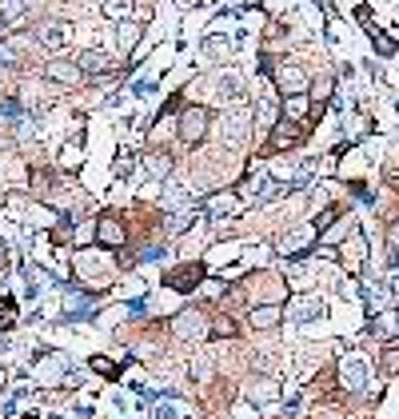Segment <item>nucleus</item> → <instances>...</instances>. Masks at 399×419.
<instances>
[{
	"label": "nucleus",
	"mask_w": 399,
	"mask_h": 419,
	"mask_svg": "<svg viewBox=\"0 0 399 419\" xmlns=\"http://www.w3.org/2000/svg\"><path fill=\"white\" fill-rule=\"evenodd\" d=\"M275 84H280V92L284 96H308V72L303 68H296V64H284L280 72H275Z\"/></svg>",
	"instance_id": "6"
},
{
	"label": "nucleus",
	"mask_w": 399,
	"mask_h": 419,
	"mask_svg": "<svg viewBox=\"0 0 399 419\" xmlns=\"http://www.w3.org/2000/svg\"><path fill=\"white\" fill-rule=\"evenodd\" d=\"M40 40H44L48 49H64V40H68V25H44V28H40Z\"/></svg>",
	"instance_id": "14"
},
{
	"label": "nucleus",
	"mask_w": 399,
	"mask_h": 419,
	"mask_svg": "<svg viewBox=\"0 0 399 419\" xmlns=\"http://www.w3.org/2000/svg\"><path fill=\"white\" fill-rule=\"evenodd\" d=\"M339 380H344V387H348V392H363L372 375H367V363H363L360 356H351V359H344V368H339Z\"/></svg>",
	"instance_id": "9"
},
{
	"label": "nucleus",
	"mask_w": 399,
	"mask_h": 419,
	"mask_svg": "<svg viewBox=\"0 0 399 419\" xmlns=\"http://www.w3.org/2000/svg\"><path fill=\"white\" fill-rule=\"evenodd\" d=\"M208 128H212V112L200 108V104H188V108H180V120H176V132H180V140L184 144H204L208 140Z\"/></svg>",
	"instance_id": "1"
},
{
	"label": "nucleus",
	"mask_w": 399,
	"mask_h": 419,
	"mask_svg": "<svg viewBox=\"0 0 399 419\" xmlns=\"http://www.w3.org/2000/svg\"><path fill=\"white\" fill-rule=\"evenodd\" d=\"M339 256H344V264H348L351 271L363 268V259H367V247H363V236L351 228V236H344V247H339Z\"/></svg>",
	"instance_id": "10"
},
{
	"label": "nucleus",
	"mask_w": 399,
	"mask_h": 419,
	"mask_svg": "<svg viewBox=\"0 0 399 419\" xmlns=\"http://www.w3.org/2000/svg\"><path fill=\"white\" fill-rule=\"evenodd\" d=\"M208 335H212V340H236L240 323L232 320L228 311H220V316H212V320H208Z\"/></svg>",
	"instance_id": "11"
},
{
	"label": "nucleus",
	"mask_w": 399,
	"mask_h": 419,
	"mask_svg": "<svg viewBox=\"0 0 399 419\" xmlns=\"http://www.w3.org/2000/svg\"><path fill=\"white\" fill-rule=\"evenodd\" d=\"M280 320H284V308H280V304H251L248 308V323L256 328V332L280 328Z\"/></svg>",
	"instance_id": "8"
},
{
	"label": "nucleus",
	"mask_w": 399,
	"mask_h": 419,
	"mask_svg": "<svg viewBox=\"0 0 399 419\" xmlns=\"http://www.w3.org/2000/svg\"><path fill=\"white\" fill-rule=\"evenodd\" d=\"M88 368L96 371V375H104V380H116V375H120V371H116V363L108 356H92V359H88Z\"/></svg>",
	"instance_id": "17"
},
{
	"label": "nucleus",
	"mask_w": 399,
	"mask_h": 419,
	"mask_svg": "<svg viewBox=\"0 0 399 419\" xmlns=\"http://www.w3.org/2000/svg\"><path fill=\"white\" fill-rule=\"evenodd\" d=\"M148 172L156 176V180H164V176L172 172V156H168V152H152V156H148Z\"/></svg>",
	"instance_id": "15"
},
{
	"label": "nucleus",
	"mask_w": 399,
	"mask_h": 419,
	"mask_svg": "<svg viewBox=\"0 0 399 419\" xmlns=\"http://www.w3.org/2000/svg\"><path fill=\"white\" fill-rule=\"evenodd\" d=\"M76 64H80L84 72H108V56H100V52H84Z\"/></svg>",
	"instance_id": "16"
},
{
	"label": "nucleus",
	"mask_w": 399,
	"mask_h": 419,
	"mask_svg": "<svg viewBox=\"0 0 399 419\" xmlns=\"http://www.w3.org/2000/svg\"><path fill=\"white\" fill-rule=\"evenodd\" d=\"M204 280V264H180V268H172L168 276H164V284L168 288H176V292H192V288Z\"/></svg>",
	"instance_id": "7"
},
{
	"label": "nucleus",
	"mask_w": 399,
	"mask_h": 419,
	"mask_svg": "<svg viewBox=\"0 0 399 419\" xmlns=\"http://www.w3.org/2000/svg\"><path fill=\"white\" fill-rule=\"evenodd\" d=\"M96 244L108 247V252H120V247L128 244V228L120 224V216H112V212H104L96 220Z\"/></svg>",
	"instance_id": "3"
},
{
	"label": "nucleus",
	"mask_w": 399,
	"mask_h": 419,
	"mask_svg": "<svg viewBox=\"0 0 399 419\" xmlns=\"http://www.w3.org/2000/svg\"><path fill=\"white\" fill-rule=\"evenodd\" d=\"M20 56H25V37H0V64L4 68H13V64H20Z\"/></svg>",
	"instance_id": "12"
},
{
	"label": "nucleus",
	"mask_w": 399,
	"mask_h": 419,
	"mask_svg": "<svg viewBox=\"0 0 399 419\" xmlns=\"http://www.w3.org/2000/svg\"><path fill=\"white\" fill-rule=\"evenodd\" d=\"M172 335L176 340H188V344L212 340V335H208V316H204V308H184L180 316H172Z\"/></svg>",
	"instance_id": "2"
},
{
	"label": "nucleus",
	"mask_w": 399,
	"mask_h": 419,
	"mask_svg": "<svg viewBox=\"0 0 399 419\" xmlns=\"http://www.w3.org/2000/svg\"><path fill=\"white\" fill-rule=\"evenodd\" d=\"M336 216H339V208H327L324 216L315 220V232H324V228H327V224H332V220H336Z\"/></svg>",
	"instance_id": "20"
},
{
	"label": "nucleus",
	"mask_w": 399,
	"mask_h": 419,
	"mask_svg": "<svg viewBox=\"0 0 399 419\" xmlns=\"http://www.w3.org/2000/svg\"><path fill=\"white\" fill-rule=\"evenodd\" d=\"M44 76H48L52 84H60V88H80L84 84V68L76 60H64V56H56V60L44 64Z\"/></svg>",
	"instance_id": "4"
},
{
	"label": "nucleus",
	"mask_w": 399,
	"mask_h": 419,
	"mask_svg": "<svg viewBox=\"0 0 399 419\" xmlns=\"http://www.w3.org/2000/svg\"><path fill=\"white\" fill-rule=\"evenodd\" d=\"M299 140H303V128L292 120H275L272 136H268V144H263V152L268 156H275V152H287V148H296Z\"/></svg>",
	"instance_id": "5"
},
{
	"label": "nucleus",
	"mask_w": 399,
	"mask_h": 419,
	"mask_svg": "<svg viewBox=\"0 0 399 419\" xmlns=\"http://www.w3.org/2000/svg\"><path fill=\"white\" fill-rule=\"evenodd\" d=\"M315 308H320L315 299H299V304H296V311H292V316H296V320H312V316H315Z\"/></svg>",
	"instance_id": "19"
},
{
	"label": "nucleus",
	"mask_w": 399,
	"mask_h": 419,
	"mask_svg": "<svg viewBox=\"0 0 399 419\" xmlns=\"http://www.w3.org/2000/svg\"><path fill=\"white\" fill-rule=\"evenodd\" d=\"M391 236H395V240H399V220H395V224H391Z\"/></svg>",
	"instance_id": "21"
},
{
	"label": "nucleus",
	"mask_w": 399,
	"mask_h": 419,
	"mask_svg": "<svg viewBox=\"0 0 399 419\" xmlns=\"http://www.w3.org/2000/svg\"><path fill=\"white\" fill-rule=\"evenodd\" d=\"M140 40V20H132V25H120V49H132Z\"/></svg>",
	"instance_id": "18"
},
{
	"label": "nucleus",
	"mask_w": 399,
	"mask_h": 419,
	"mask_svg": "<svg viewBox=\"0 0 399 419\" xmlns=\"http://www.w3.org/2000/svg\"><path fill=\"white\" fill-rule=\"evenodd\" d=\"M236 204H240L236 192H228V196H212V200H208L212 216H236Z\"/></svg>",
	"instance_id": "13"
}]
</instances>
